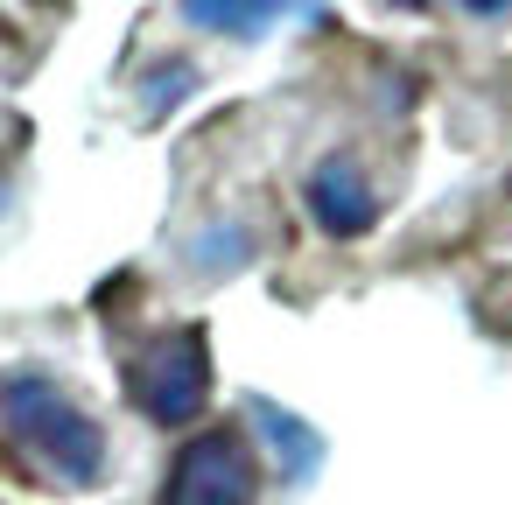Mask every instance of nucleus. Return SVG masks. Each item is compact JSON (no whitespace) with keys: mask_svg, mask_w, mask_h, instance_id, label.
I'll return each instance as SVG.
<instances>
[{"mask_svg":"<svg viewBox=\"0 0 512 505\" xmlns=\"http://www.w3.org/2000/svg\"><path fill=\"white\" fill-rule=\"evenodd\" d=\"M288 15H323V0H183V22H190V29L239 36V43L267 36V29L288 22Z\"/></svg>","mask_w":512,"mask_h":505,"instance_id":"nucleus-5","label":"nucleus"},{"mask_svg":"<svg viewBox=\"0 0 512 505\" xmlns=\"http://www.w3.org/2000/svg\"><path fill=\"white\" fill-rule=\"evenodd\" d=\"M246 421L267 435V449L281 456V484H309L316 477V463H323V435L302 421V414H288V407H274V400H246Z\"/></svg>","mask_w":512,"mask_h":505,"instance_id":"nucleus-6","label":"nucleus"},{"mask_svg":"<svg viewBox=\"0 0 512 505\" xmlns=\"http://www.w3.org/2000/svg\"><path fill=\"white\" fill-rule=\"evenodd\" d=\"M0 435L64 491H92L106 477V428L71 400V386L43 365L0 372Z\"/></svg>","mask_w":512,"mask_h":505,"instance_id":"nucleus-1","label":"nucleus"},{"mask_svg":"<svg viewBox=\"0 0 512 505\" xmlns=\"http://www.w3.org/2000/svg\"><path fill=\"white\" fill-rule=\"evenodd\" d=\"M246 260H253V232H246V225H211V232H197V239L183 246V267H190L197 281L232 274V267H246Z\"/></svg>","mask_w":512,"mask_h":505,"instance_id":"nucleus-7","label":"nucleus"},{"mask_svg":"<svg viewBox=\"0 0 512 505\" xmlns=\"http://www.w3.org/2000/svg\"><path fill=\"white\" fill-rule=\"evenodd\" d=\"M302 204L309 218L330 232V239H365L379 225V190L372 176L358 169V155H323L309 176H302Z\"/></svg>","mask_w":512,"mask_h":505,"instance_id":"nucleus-4","label":"nucleus"},{"mask_svg":"<svg viewBox=\"0 0 512 505\" xmlns=\"http://www.w3.org/2000/svg\"><path fill=\"white\" fill-rule=\"evenodd\" d=\"M190 85H197V71H190V64H162V71H155V78L141 85V113H148V120H162V113H176Z\"/></svg>","mask_w":512,"mask_h":505,"instance_id":"nucleus-8","label":"nucleus"},{"mask_svg":"<svg viewBox=\"0 0 512 505\" xmlns=\"http://www.w3.org/2000/svg\"><path fill=\"white\" fill-rule=\"evenodd\" d=\"M162 505H260V463L239 428H204L176 449Z\"/></svg>","mask_w":512,"mask_h":505,"instance_id":"nucleus-3","label":"nucleus"},{"mask_svg":"<svg viewBox=\"0 0 512 505\" xmlns=\"http://www.w3.org/2000/svg\"><path fill=\"white\" fill-rule=\"evenodd\" d=\"M0 211H8V183H0Z\"/></svg>","mask_w":512,"mask_h":505,"instance_id":"nucleus-11","label":"nucleus"},{"mask_svg":"<svg viewBox=\"0 0 512 505\" xmlns=\"http://www.w3.org/2000/svg\"><path fill=\"white\" fill-rule=\"evenodd\" d=\"M463 15H477V22H505L512 15V0H456Z\"/></svg>","mask_w":512,"mask_h":505,"instance_id":"nucleus-9","label":"nucleus"},{"mask_svg":"<svg viewBox=\"0 0 512 505\" xmlns=\"http://www.w3.org/2000/svg\"><path fill=\"white\" fill-rule=\"evenodd\" d=\"M127 393H134V407H141L148 421L190 428V421L204 414V400H211V344H204V330H169V337H155V344L127 365Z\"/></svg>","mask_w":512,"mask_h":505,"instance_id":"nucleus-2","label":"nucleus"},{"mask_svg":"<svg viewBox=\"0 0 512 505\" xmlns=\"http://www.w3.org/2000/svg\"><path fill=\"white\" fill-rule=\"evenodd\" d=\"M386 8H407V15H414V8H428V0H386Z\"/></svg>","mask_w":512,"mask_h":505,"instance_id":"nucleus-10","label":"nucleus"}]
</instances>
